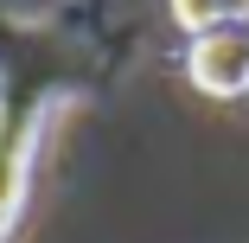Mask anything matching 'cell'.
<instances>
[{"instance_id":"cell-2","label":"cell","mask_w":249,"mask_h":243,"mask_svg":"<svg viewBox=\"0 0 249 243\" xmlns=\"http://www.w3.org/2000/svg\"><path fill=\"white\" fill-rule=\"evenodd\" d=\"M19 192H26V128L0 134V230H7L13 205H19Z\"/></svg>"},{"instance_id":"cell-3","label":"cell","mask_w":249,"mask_h":243,"mask_svg":"<svg viewBox=\"0 0 249 243\" xmlns=\"http://www.w3.org/2000/svg\"><path fill=\"white\" fill-rule=\"evenodd\" d=\"M173 13H179V26H192V32H211V26H224V19H249V0H173Z\"/></svg>"},{"instance_id":"cell-1","label":"cell","mask_w":249,"mask_h":243,"mask_svg":"<svg viewBox=\"0 0 249 243\" xmlns=\"http://www.w3.org/2000/svg\"><path fill=\"white\" fill-rule=\"evenodd\" d=\"M192 77L211 96H243L249 90V19H224L192 38Z\"/></svg>"}]
</instances>
